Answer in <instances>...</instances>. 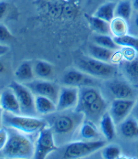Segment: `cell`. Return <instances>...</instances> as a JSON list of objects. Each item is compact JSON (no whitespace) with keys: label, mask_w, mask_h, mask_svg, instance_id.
<instances>
[{"label":"cell","mask_w":138,"mask_h":159,"mask_svg":"<svg viewBox=\"0 0 138 159\" xmlns=\"http://www.w3.org/2000/svg\"><path fill=\"white\" fill-rule=\"evenodd\" d=\"M107 102L101 92L93 86L80 87L75 111L83 114L84 119L96 125L107 111Z\"/></svg>","instance_id":"obj_1"},{"label":"cell","mask_w":138,"mask_h":159,"mask_svg":"<svg viewBox=\"0 0 138 159\" xmlns=\"http://www.w3.org/2000/svg\"><path fill=\"white\" fill-rule=\"evenodd\" d=\"M68 111L69 110L56 111L50 114V123L48 122L53 131L54 136H58L59 139H65L70 135L72 137V134L76 132L84 119L83 114L75 111V109L73 111Z\"/></svg>","instance_id":"obj_2"},{"label":"cell","mask_w":138,"mask_h":159,"mask_svg":"<svg viewBox=\"0 0 138 159\" xmlns=\"http://www.w3.org/2000/svg\"><path fill=\"white\" fill-rule=\"evenodd\" d=\"M2 125L5 127L13 129L29 135L39 134L43 128L48 125V123L47 120H43L36 116L14 114L4 111Z\"/></svg>","instance_id":"obj_3"},{"label":"cell","mask_w":138,"mask_h":159,"mask_svg":"<svg viewBox=\"0 0 138 159\" xmlns=\"http://www.w3.org/2000/svg\"><path fill=\"white\" fill-rule=\"evenodd\" d=\"M1 152L6 158H32L34 157L35 144L28 134L12 129L9 132L8 141Z\"/></svg>","instance_id":"obj_4"},{"label":"cell","mask_w":138,"mask_h":159,"mask_svg":"<svg viewBox=\"0 0 138 159\" xmlns=\"http://www.w3.org/2000/svg\"><path fill=\"white\" fill-rule=\"evenodd\" d=\"M77 65L80 70L95 78L112 79L117 74V68L114 64L102 61L92 57L80 58Z\"/></svg>","instance_id":"obj_5"},{"label":"cell","mask_w":138,"mask_h":159,"mask_svg":"<svg viewBox=\"0 0 138 159\" xmlns=\"http://www.w3.org/2000/svg\"><path fill=\"white\" fill-rule=\"evenodd\" d=\"M106 144L105 140H77L70 142L64 149L63 158L78 159L85 157L89 155H92L96 151L102 149Z\"/></svg>","instance_id":"obj_6"},{"label":"cell","mask_w":138,"mask_h":159,"mask_svg":"<svg viewBox=\"0 0 138 159\" xmlns=\"http://www.w3.org/2000/svg\"><path fill=\"white\" fill-rule=\"evenodd\" d=\"M9 87L14 91L20 105L21 114L35 116L37 111L35 108V94L26 85L13 80L10 82Z\"/></svg>","instance_id":"obj_7"},{"label":"cell","mask_w":138,"mask_h":159,"mask_svg":"<svg viewBox=\"0 0 138 159\" xmlns=\"http://www.w3.org/2000/svg\"><path fill=\"white\" fill-rule=\"evenodd\" d=\"M57 144L53 131L49 125H47L39 134L35 143L34 158L45 159L48 155L57 150Z\"/></svg>","instance_id":"obj_8"},{"label":"cell","mask_w":138,"mask_h":159,"mask_svg":"<svg viewBox=\"0 0 138 159\" xmlns=\"http://www.w3.org/2000/svg\"><path fill=\"white\" fill-rule=\"evenodd\" d=\"M25 84L30 89L31 92L35 95L46 96L57 103L61 88L55 83L48 80L40 79L30 80L29 82H26Z\"/></svg>","instance_id":"obj_9"},{"label":"cell","mask_w":138,"mask_h":159,"mask_svg":"<svg viewBox=\"0 0 138 159\" xmlns=\"http://www.w3.org/2000/svg\"><path fill=\"white\" fill-rule=\"evenodd\" d=\"M136 102L133 99H114L110 106L109 113L116 125H119L132 112Z\"/></svg>","instance_id":"obj_10"},{"label":"cell","mask_w":138,"mask_h":159,"mask_svg":"<svg viewBox=\"0 0 138 159\" xmlns=\"http://www.w3.org/2000/svg\"><path fill=\"white\" fill-rule=\"evenodd\" d=\"M80 88L74 86H66L61 88L57 101V111L75 109L79 100Z\"/></svg>","instance_id":"obj_11"},{"label":"cell","mask_w":138,"mask_h":159,"mask_svg":"<svg viewBox=\"0 0 138 159\" xmlns=\"http://www.w3.org/2000/svg\"><path fill=\"white\" fill-rule=\"evenodd\" d=\"M63 83L66 86H74V87H86V86H93L95 80L92 79V76L87 73L78 70H71L67 71L63 76Z\"/></svg>","instance_id":"obj_12"},{"label":"cell","mask_w":138,"mask_h":159,"mask_svg":"<svg viewBox=\"0 0 138 159\" xmlns=\"http://www.w3.org/2000/svg\"><path fill=\"white\" fill-rule=\"evenodd\" d=\"M107 88L115 99H133L136 96L135 89L128 81L125 80H110L108 82Z\"/></svg>","instance_id":"obj_13"},{"label":"cell","mask_w":138,"mask_h":159,"mask_svg":"<svg viewBox=\"0 0 138 159\" xmlns=\"http://www.w3.org/2000/svg\"><path fill=\"white\" fill-rule=\"evenodd\" d=\"M0 105L4 111L14 114H21L18 100L14 91L10 87L3 90L0 93Z\"/></svg>","instance_id":"obj_14"},{"label":"cell","mask_w":138,"mask_h":159,"mask_svg":"<svg viewBox=\"0 0 138 159\" xmlns=\"http://www.w3.org/2000/svg\"><path fill=\"white\" fill-rule=\"evenodd\" d=\"M78 140H86V141H92V140H100L102 133L98 130L97 125L90 120L84 119L78 128Z\"/></svg>","instance_id":"obj_15"},{"label":"cell","mask_w":138,"mask_h":159,"mask_svg":"<svg viewBox=\"0 0 138 159\" xmlns=\"http://www.w3.org/2000/svg\"><path fill=\"white\" fill-rule=\"evenodd\" d=\"M35 108L37 113L41 115H50L57 111V103L46 96H35Z\"/></svg>","instance_id":"obj_16"},{"label":"cell","mask_w":138,"mask_h":159,"mask_svg":"<svg viewBox=\"0 0 138 159\" xmlns=\"http://www.w3.org/2000/svg\"><path fill=\"white\" fill-rule=\"evenodd\" d=\"M100 131L106 141L113 140L116 135V125L110 115L109 111H106L100 120L99 123Z\"/></svg>","instance_id":"obj_17"},{"label":"cell","mask_w":138,"mask_h":159,"mask_svg":"<svg viewBox=\"0 0 138 159\" xmlns=\"http://www.w3.org/2000/svg\"><path fill=\"white\" fill-rule=\"evenodd\" d=\"M122 136L125 138H135L138 136V121L133 116H128L119 125Z\"/></svg>","instance_id":"obj_18"},{"label":"cell","mask_w":138,"mask_h":159,"mask_svg":"<svg viewBox=\"0 0 138 159\" xmlns=\"http://www.w3.org/2000/svg\"><path fill=\"white\" fill-rule=\"evenodd\" d=\"M121 66L123 73L130 83L133 85H138V56L133 61H122Z\"/></svg>","instance_id":"obj_19"},{"label":"cell","mask_w":138,"mask_h":159,"mask_svg":"<svg viewBox=\"0 0 138 159\" xmlns=\"http://www.w3.org/2000/svg\"><path fill=\"white\" fill-rule=\"evenodd\" d=\"M15 77L21 82H29L33 80L35 73L32 63L30 61H23L15 70Z\"/></svg>","instance_id":"obj_20"},{"label":"cell","mask_w":138,"mask_h":159,"mask_svg":"<svg viewBox=\"0 0 138 159\" xmlns=\"http://www.w3.org/2000/svg\"><path fill=\"white\" fill-rule=\"evenodd\" d=\"M113 52H114V50H113V49L99 46L97 44L91 45L89 47L90 57L96 59V60H99V61H105V62L111 63V60L113 55Z\"/></svg>","instance_id":"obj_21"},{"label":"cell","mask_w":138,"mask_h":159,"mask_svg":"<svg viewBox=\"0 0 138 159\" xmlns=\"http://www.w3.org/2000/svg\"><path fill=\"white\" fill-rule=\"evenodd\" d=\"M115 2H107L100 6L94 13V16H98L107 22H111L115 17Z\"/></svg>","instance_id":"obj_22"},{"label":"cell","mask_w":138,"mask_h":159,"mask_svg":"<svg viewBox=\"0 0 138 159\" xmlns=\"http://www.w3.org/2000/svg\"><path fill=\"white\" fill-rule=\"evenodd\" d=\"M110 30L111 33L114 36V38L122 37L128 34L129 27L127 24V20L119 16H115L110 22Z\"/></svg>","instance_id":"obj_23"},{"label":"cell","mask_w":138,"mask_h":159,"mask_svg":"<svg viewBox=\"0 0 138 159\" xmlns=\"http://www.w3.org/2000/svg\"><path fill=\"white\" fill-rule=\"evenodd\" d=\"M88 21L90 24V27L93 31L96 34H101V35H106L109 34L110 30V22H107L98 16H88Z\"/></svg>","instance_id":"obj_24"},{"label":"cell","mask_w":138,"mask_h":159,"mask_svg":"<svg viewBox=\"0 0 138 159\" xmlns=\"http://www.w3.org/2000/svg\"><path fill=\"white\" fill-rule=\"evenodd\" d=\"M34 73L39 79H48L53 74V66L44 61H38L34 67Z\"/></svg>","instance_id":"obj_25"},{"label":"cell","mask_w":138,"mask_h":159,"mask_svg":"<svg viewBox=\"0 0 138 159\" xmlns=\"http://www.w3.org/2000/svg\"><path fill=\"white\" fill-rule=\"evenodd\" d=\"M93 41H94V44H97L99 46L110 48L113 50H116V49L120 48V46H118L116 44V42L114 41V39H113L108 34L106 35H101V34L95 35L93 37Z\"/></svg>","instance_id":"obj_26"},{"label":"cell","mask_w":138,"mask_h":159,"mask_svg":"<svg viewBox=\"0 0 138 159\" xmlns=\"http://www.w3.org/2000/svg\"><path fill=\"white\" fill-rule=\"evenodd\" d=\"M132 9H133V6L131 1L122 0L116 4L115 16H119L125 20H128L132 15Z\"/></svg>","instance_id":"obj_27"},{"label":"cell","mask_w":138,"mask_h":159,"mask_svg":"<svg viewBox=\"0 0 138 159\" xmlns=\"http://www.w3.org/2000/svg\"><path fill=\"white\" fill-rule=\"evenodd\" d=\"M122 155L121 147L117 144L112 143L104 145L102 148V157L104 159H117Z\"/></svg>","instance_id":"obj_28"},{"label":"cell","mask_w":138,"mask_h":159,"mask_svg":"<svg viewBox=\"0 0 138 159\" xmlns=\"http://www.w3.org/2000/svg\"><path fill=\"white\" fill-rule=\"evenodd\" d=\"M114 41L120 47H130L135 48L138 52V38L126 34L122 37L114 38Z\"/></svg>","instance_id":"obj_29"},{"label":"cell","mask_w":138,"mask_h":159,"mask_svg":"<svg viewBox=\"0 0 138 159\" xmlns=\"http://www.w3.org/2000/svg\"><path fill=\"white\" fill-rule=\"evenodd\" d=\"M14 39V36L11 34L9 30L4 24L0 23V44L7 46V44L13 41Z\"/></svg>","instance_id":"obj_30"},{"label":"cell","mask_w":138,"mask_h":159,"mask_svg":"<svg viewBox=\"0 0 138 159\" xmlns=\"http://www.w3.org/2000/svg\"><path fill=\"white\" fill-rule=\"evenodd\" d=\"M122 54H123V61H130L135 60L138 56V52L133 48L130 47H123L122 49Z\"/></svg>","instance_id":"obj_31"},{"label":"cell","mask_w":138,"mask_h":159,"mask_svg":"<svg viewBox=\"0 0 138 159\" xmlns=\"http://www.w3.org/2000/svg\"><path fill=\"white\" fill-rule=\"evenodd\" d=\"M8 137H9V132L7 128H0V152L5 148L6 144L8 141Z\"/></svg>","instance_id":"obj_32"},{"label":"cell","mask_w":138,"mask_h":159,"mask_svg":"<svg viewBox=\"0 0 138 159\" xmlns=\"http://www.w3.org/2000/svg\"><path fill=\"white\" fill-rule=\"evenodd\" d=\"M7 7H8V4L6 0H0V20L6 15Z\"/></svg>","instance_id":"obj_33"},{"label":"cell","mask_w":138,"mask_h":159,"mask_svg":"<svg viewBox=\"0 0 138 159\" xmlns=\"http://www.w3.org/2000/svg\"><path fill=\"white\" fill-rule=\"evenodd\" d=\"M132 115L138 121V100L136 102L135 106H134V108L132 110Z\"/></svg>","instance_id":"obj_34"},{"label":"cell","mask_w":138,"mask_h":159,"mask_svg":"<svg viewBox=\"0 0 138 159\" xmlns=\"http://www.w3.org/2000/svg\"><path fill=\"white\" fill-rule=\"evenodd\" d=\"M7 50H8V48H7V46L1 45V44H0V56H1V55H4L5 53H7Z\"/></svg>","instance_id":"obj_35"},{"label":"cell","mask_w":138,"mask_h":159,"mask_svg":"<svg viewBox=\"0 0 138 159\" xmlns=\"http://www.w3.org/2000/svg\"><path fill=\"white\" fill-rule=\"evenodd\" d=\"M132 6H133L134 9H136V11H138V0H134L133 3H132Z\"/></svg>","instance_id":"obj_36"},{"label":"cell","mask_w":138,"mask_h":159,"mask_svg":"<svg viewBox=\"0 0 138 159\" xmlns=\"http://www.w3.org/2000/svg\"><path fill=\"white\" fill-rule=\"evenodd\" d=\"M4 70H5V66H4V63L0 61V73H2Z\"/></svg>","instance_id":"obj_37"},{"label":"cell","mask_w":138,"mask_h":159,"mask_svg":"<svg viewBox=\"0 0 138 159\" xmlns=\"http://www.w3.org/2000/svg\"><path fill=\"white\" fill-rule=\"evenodd\" d=\"M3 109H2V107H1V105H0V125L2 124V118H3Z\"/></svg>","instance_id":"obj_38"},{"label":"cell","mask_w":138,"mask_h":159,"mask_svg":"<svg viewBox=\"0 0 138 159\" xmlns=\"http://www.w3.org/2000/svg\"><path fill=\"white\" fill-rule=\"evenodd\" d=\"M135 24H136V26L138 28V15L136 17V19H135Z\"/></svg>","instance_id":"obj_39"}]
</instances>
